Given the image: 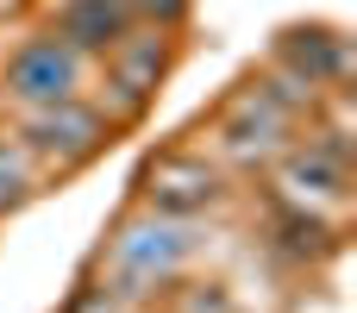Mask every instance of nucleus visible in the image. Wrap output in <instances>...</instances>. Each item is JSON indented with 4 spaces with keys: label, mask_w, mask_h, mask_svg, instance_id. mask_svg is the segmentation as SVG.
<instances>
[{
    "label": "nucleus",
    "mask_w": 357,
    "mask_h": 313,
    "mask_svg": "<svg viewBox=\"0 0 357 313\" xmlns=\"http://www.w3.org/2000/svg\"><path fill=\"white\" fill-rule=\"evenodd\" d=\"M207 251V232L201 220H169V213H132L113 226L100 264H94V282H107L119 301L144 307L157 295H169V282L188 276V264Z\"/></svg>",
    "instance_id": "1"
},
{
    "label": "nucleus",
    "mask_w": 357,
    "mask_h": 313,
    "mask_svg": "<svg viewBox=\"0 0 357 313\" xmlns=\"http://www.w3.org/2000/svg\"><path fill=\"white\" fill-rule=\"evenodd\" d=\"M113 132H119V125L100 113L94 94H69V100H50V107H25L13 138L31 151V163H38L44 182H50V176H75L82 163H94V157L113 144Z\"/></svg>",
    "instance_id": "2"
},
{
    "label": "nucleus",
    "mask_w": 357,
    "mask_h": 313,
    "mask_svg": "<svg viewBox=\"0 0 357 313\" xmlns=\"http://www.w3.org/2000/svg\"><path fill=\"white\" fill-rule=\"evenodd\" d=\"M94 82V56H82L75 44H63L50 25L13 38L6 63H0V107L25 113V107H50V100H69V94H88Z\"/></svg>",
    "instance_id": "3"
},
{
    "label": "nucleus",
    "mask_w": 357,
    "mask_h": 313,
    "mask_svg": "<svg viewBox=\"0 0 357 313\" xmlns=\"http://www.w3.org/2000/svg\"><path fill=\"white\" fill-rule=\"evenodd\" d=\"M270 194L345 220V201H351V151H339V144H326V138H314V132L295 138V144L270 163Z\"/></svg>",
    "instance_id": "4"
},
{
    "label": "nucleus",
    "mask_w": 357,
    "mask_h": 313,
    "mask_svg": "<svg viewBox=\"0 0 357 313\" xmlns=\"http://www.w3.org/2000/svg\"><path fill=\"white\" fill-rule=\"evenodd\" d=\"M226 201V169L207 151H163L138 176V207L169 213V220H201Z\"/></svg>",
    "instance_id": "5"
},
{
    "label": "nucleus",
    "mask_w": 357,
    "mask_h": 313,
    "mask_svg": "<svg viewBox=\"0 0 357 313\" xmlns=\"http://www.w3.org/2000/svg\"><path fill=\"white\" fill-rule=\"evenodd\" d=\"M301 119H289L282 107H270L257 88H238L213 125V151H220V169H270L289 144H295Z\"/></svg>",
    "instance_id": "6"
},
{
    "label": "nucleus",
    "mask_w": 357,
    "mask_h": 313,
    "mask_svg": "<svg viewBox=\"0 0 357 313\" xmlns=\"http://www.w3.org/2000/svg\"><path fill=\"white\" fill-rule=\"evenodd\" d=\"M264 207H270V232H264V238H270V251L289 257L295 270H314V264H326V257L345 251V220L314 213V207H295V201H282V194H270Z\"/></svg>",
    "instance_id": "7"
},
{
    "label": "nucleus",
    "mask_w": 357,
    "mask_h": 313,
    "mask_svg": "<svg viewBox=\"0 0 357 313\" xmlns=\"http://www.w3.org/2000/svg\"><path fill=\"white\" fill-rule=\"evenodd\" d=\"M276 63L289 75H301L307 88H345L351 82V38L339 25H289L276 38Z\"/></svg>",
    "instance_id": "8"
},
{
    "label": "nucleus",
    "mask_w": 357,
    "mask_h": 313,
    "mask_svg": "<svg viewBox=\"0 0 357 313\" xmlns=\"http://www.w3.org/2000/svg\"><path fill=\"white\" fill-rule=\"evenodd\" d=\"M44 25L63 38V44H75L82 56H107L126 31H132V13H126V0H50L44 6Z\"/></svg>",
    "instance_id": "9"
},
{
    "label": "nucleus",
    "mask_w": 357,
    "mask_h": 313,
    "mask_svg": "<svg viewBox=\"0 0 357 313\" xmlns=\"http://www.w3.org/2000/svg\"><path fill=\"white\" fill-rule=\"evenodd\" d=\"M38 188H44V169L31 163V151H25L19 138H0V213L25 207Z\"/></svg>",
    "instance_id": "10"
},
{
    "label": "nucleus",
    "mask_w": 357,
    "mask_h": 313,
    "mask_svg": "<svg viewBox=\"0 0 357 313\" xmlns=\"http://www.w3.org/2000/svg\"><path fill=\"white\" fill-rule=\"evenodd\" d=\"M163 307L169 313H238V301H232L226 282H169Z\"/></svg>",
    "instance_id": "11"
},
{
    "label": "nucleus",
    "mask_w": 357,
    "mask_h": 313,
    "mask_svg": "<svg viewBox=\"0 0 357 313\" xmlns=\"http://www.w3.org/2000/svg\"><path fill=\"white\" fill-rule=\"evenodd\" d=\"M188 6H195V0H126L132 25H157V31H176V25L188 19Z\"/></svg>",
    "instance_id": "12"
},
{
    "label": "nucleus",
    "mask_w": 357,
    "mask_h": 313,
    "mask_svg": "<svg viewBox=\"0 0 357 313\" xmlns=\"http://www.w3.org/2000/svg\"><path fill=\"white\" fill-rule=\"evenodd\" d=\"M63 313H138V307H132V301H119L107 282H82V289L69 295V307H63Z\"/></svg>",
    "instance_id": "13"
}]
</instances>
